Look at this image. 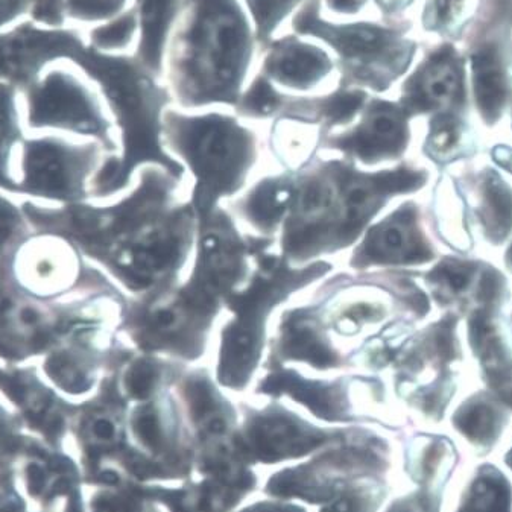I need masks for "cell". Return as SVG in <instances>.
Here are the masks:
<instances>
[{
  "label": "cell",
  "instance_id": "1",
  "mask_svg": "<svg viewBox=\"0 0 512 512\" xmlns=\"http://www.w3.org/2000/svg\"><path fill=\"white\" fill-rule=\"evenodd\" d=\"M257 46L239 0H178L165 55L175 93L189 105L236 102Z\"/></svg>",
  "mask_w": 512,
  "mask_h": 512
},
{
  "label": "cell",
  "instance_id": "2",
  "mask_svg": "<svg viewBox=\"0 0 512 512\" xmlns=\"http://www.w3.org/2000/svg\"><path fill=\"white\" fill-rule=\"evenodd\" d=\"M321 0H304L292 16L294 34L323 43L350 86L385 92L408 75L417 60L414 38L391 23L333 22L321 17Z\"/></svg>",
  "mask_w": 512,
  "mask_h": 512
},
{
  "label": "cell",
  "instance_id": "3",
  "mask_svg": "<svg viewBox=\"0 0 512 512\" xmlns=\"http://www.w3.org/2000/svg\"><path fill=\"white\" fill-rule=\"evenodd\" d=\"M169 134L200 177L198 206L206 210L218 195L238 186L250 163V134L224 116L184 117L168 114Z\"/></svg>",
  "mask_w": 512,
  "mask_h": 512
},
{
  "label": "cell",
  "instance_id": "4",
  "mask_svg": "<svg viewBox=\"0 0 512 512\" xmlns=\"http://www.w3.org/2000/svg\"><path fill=\"white\" fill-rule=\"evenodd\" d=\"M95 57V70L125 127L128 159L137 162L142 157H154L177 168L163 157L157 145L159 114L166 96L152 81L151 73L137 60L113 55Z\"/></svg>",
  "mask_w": 512,
  "mask_h": 512
},
{
  "label": "cell",
  "instance_id": "5",
  "mask_svg": "<svg viewBox=\"0 0 512 512\" xmlns=\"http://www.w3.org/2000/svg\"><path fill=\"white\" fill-rule=\"evenodd\" d=\"M323 266H315L312 271L295 274L291 279L280 283H268L259 280L250 292L234 300V309L238 310V320L224 335L222 344L219 376L230 386H241L247 382L259 358L262 341V320L266 310L277 301L282 292L300 285L304 280L321 275Z\"/></svg>",
  "mask_w": 512,
  "mask_h": 512
},
{
  "label": "cell",
  "instance_id": "6",
  "mask_svg": "<svg viewBox=\"0 0 512 512\" xmlns=\"http://www.w3.org/2000/svg\"><path fill=\"white\" fill-rule=\"evenodd\" d=\"M468 92L467 57L455 43L443 42L408 73L400 105L409 114L464 111Z\"/></svg>",
  "mask_w": 512,
  "mask_h": 512
},
{
  "label": "cell",
  "instance_id": "7",
  "mask_svg": "<svg viewBox=\"0 0 512 512\" xmlns=\"http://www.w3.org/2000/svg\"><path fill=\"white\" fill-rule=\"evenodd\" d=\"M468 89L487 125H496L512 102V29L499 26L467 57Z\"/></svg>",
  "mask_w": 512,
  "mask_h": 512
},
{
  "label": "cell",
  "instance_id": "8",
  "mask_svg": "<svg viewBox=\"0 0 512 512\" xmlns=\"http://www.w3.org/2000/svg\"><path fill=\"white\" fill-rule=\"evenodd\" d=\"M332 52L318 42H306L301 35L275 38L266 45L263 75L286 89L307 92L329 80L335 72Z\"/></svg>",
  "mask_w": 512,
  "mask_h": 512
},
{
  "label": "cell",
  "instance_id": "9",
  "mask_svg": "<svg viewBox=\"0 0 512 512\" xmlns=\"http://www.w3.org/2000/svg\"><path fill=\"white\" fill-rule=\"evenodd\" d=\"M34 125H64L86 133H98L102 119L86 87L75 76L52 70L31 95Z\"/></svg>",
  "mask_w": 512,
  "mask_h": 512
},
{
  "label": "cell",
  "instance_id": "10",
  "mask_svg": "<svg viewBox=\"0 0 512 512\" xmlns=\"http://www.w3.org/2000/svg\"><path fill=\"white\" fill-rule=\"evenodd\" d=\"M409 116L411 114L400 104L371 102L361 127L342 137L339 146L359 155L365 162L396 157L408 145Z\"/></svg>",
  "mask_w": 512,
  "mask_h": 512
},
{
  "label": "cell",
  "instance_id": "11",
  "mask_svg": "<svg viewBox=\"0 0 512 512\" xmlns=\"http://www.w3.org/2000/svg\"><path fill=\"white\" fill-rule=\"evenodd\" d=\"M432 257V248L418 228L417 212L408 206L394 213L370 234L359 259L364 263L420 265Z\"/></svg>",
  "mask_w": 512,
  "mask_h": 512
},
{
  "label": "cell",
  "instance_id": "12",
  "mask_svg": "<svg viewBox=\"0 0 512 512\" xmlns=\"http://www.w3.org/2000/svg\"><path fill=\"white\" fill-rule=\"evenodd\" d=\"M470 341L488 379L512 403V351L493 318V309H479L471 317Z\"/></svg>",
  "mask_w": 512,
  "mask_h": 512
},
{
  "label": "cell",
  "instance_id": "13",
  "mask_svg": "<svg viewBox=\"0 0 512 512\" xmlns=\"http://www.w3.org/2000/svg\"><path fill=\"white\" fill-rule=\"evenodd\" d=\"M134 7L139 16L136 60L151 75H159L177 16L178 0H136Z\"/></svg>",
  "mask_w": 512,
  "mask_h": 512
},
{
  "label": "cell",
  "instance_id": "14",
  "mask_svg": "<svg viewBox=\"0 0 512 512\" xmlns=\"http://www.w3.org/2000/svg\"><path fill=\"white\" fill-rule=\"evenodd\" d=\"M478 216L487 238L500 244L512 228V190L494 172H485L478 186Z\"/></svg>",
  "mask_w": 512,
  "mask_h": 512
},
{
  "label": "cell",
  "instance_id": "15",
  "mask_svg": "<svg viewBox=\"0 0 512 512\" xmlns=\"http://www.w3.org/2000/svg\"><path fill=\"white\" fill-rule=\"evenodd\" d=\"M481 7V0H423L421 28L444 42L455 43L470 28Z\"/></svg>",
  "mask_w": 512,
  "mask_h": 512
},
{
  "label": "cell",
  "instance_id": "16",
  "mask_svg": "<svg viewBox=\"0 0 512 512\" xmlns=\"http://www.w3.org/2000/svg\"><path fill=\"white\" fill-rule=\"evenodd\" d=\"M473 143L470 125L464 111H443L433 114L427 137V154L437 162H453L464 154H470Z\"/></svg>",
  "mask_w": 512,
  "mask_h": 512
},
{
  "label": "cell",
  "instance_id": "17",
  "mask_svg": "<svg viewBox=\"0 0 512 512\" xmlns=\"http://www.w3.org/2000/svg\"><path fill=\"white\" fill-rule=\"evenodd\" d=\"M263 391L269 394L289 392L294 399L300 400L321 417L335 418L341 412L335 389L320 383L306 382L294 374L282 373L269 377L263 385Z\"/></svg>",
  "mask_w": 512,
  "mask_h": 512
},
{
  "label": "cell",
  "instance_id": "18",
  "mask_svg": "<svg viewBox=\"0 0 512 512\" xmlns=\"http://www.w3.org/2000/svg\"><path fill=\"white\" fill-rule=\"evenodd\" d=\"M254 437L260 449L277 456L285 453L298 455L320 444V438L312 433H304L294 421L282 417L263 420L256 427Z\"/></svg>",
  "mask_w": 512,
  "mask_h": 512
},
{
  "label": "cell",
  "instance_id": "19",
  "mask_svg": "<svg viewBox=\"0 0 512 512\" xmlns=\"http://www.w3.org/2000/svg\"><path fill=\"white\" fill-rule=\"evenodd\" d=\"M63 152L48 143H35L28 149L26 174L28 183L46 193H66L69 175Z\"/></svg>",
  "mask_w": 512,
  "mask_h": 512
},
{
  "label": "cell",
  "instance_id": "20",
  "mask_svg": "<svg viewBox=\"0 0 512 512\" xmlns=\"http://www.w3.org/2000/svg\"><path fill=\"white\" fill-rule=\"evenodd\" d=\"M283 353L291 359L309 362L315 367L326 368L336 364L335 354L318 338L317 333L292 320L285 327L282 341Z\"/></svg>",
  "mask_w": 512,
  "mask_h": 512
},
{
  "label": "cell",
  "instance_id": "21",
  "mask_svg": "<svg viewBox=\"0 0 512 512\" xmlns=\"http://www.w3.org/2000/svg\"><path fill=\"white\" fill-rule=\"evenodd\" d=\"M303 2L304 0H245V8L253 20L259 45H268L274 32Z\"/></svg>",
  "mask_w": 512,
  "mask_h": 512
},
{
  "label": "cell",
  "instance_id": "22",
  "mask_svg": "<svg viewBox=\"0 0 512 512\" xmlns=\"http://www.w3.org/2000/svg\"><path fill=\"white\" fill-rule=\"evenodd\" d=\"M291 190L280 183H265L256 189L247 203V212L260 227L271 228L285 213Z\"/></svg>",
  "mask_w": 512,
  "mask_h": 512
},
{
  "label": "cell",
  "instance_id": "23",
  "mask_svg": "<svg viewBox=\"0 0 512 512\" xmlns=\"http://www.w3.org/2000/svg\"><path fill=\"white\" fill-rule=\"evenodd\" d=\"M137 32H139V16H137L136 7H133L92 31L90 40L99 52H119L124 51L134 42Z\"/></svg>",
  "mask_w": 512,
  "mask_h": 512
},
{
  "label": "cell",
  "instance_id": "24",
  "mask_svg": "<svg viewBox=\"0 0 512 512\" xmlns=\"http://www.w3.org/2000/svg\"><path fill=\"white\" fill-rule=\"evenodd\" d=\"M470 503L462 512H509L511 493L502 478L487 476L476 482Z\"/></svg>",
  "mask_w": 512,
  "mask_h": 512
},
{
  "label": "cell",
  "instance_id": "25",
  "mask_svg": "<svg viewBox=\"0 0 512 512\" xmlns=\"http://www.w3.org/2000/svg\"><path fill=\"white\" fill-rule=\"evenodd\" d=\"M475 266L471 263L449 260L443 262L430 274V282L440 292L441 297L450 300L465 291L475 275Z\"/></svg>",
  "mask_w": 512,
  "mask_h": 512
},
{
  "label": "cell",
  "instance_id": "26",
  "mask_svg": "<svg viewBox=\"0 0 512 512\" xmlns=\"http://www.w3.org/2000/svg\"><path fill=\"white\" fill-rule=\"evenodd\" d=\"M130 0H64V13L76 22H110L121 16Z\"/></svg>",
  "mask_w": 512,
  "mask_h": 512
},
{
  "label": "cell",
  "instance_id": "27",
  "mask_svg": "<svg viewBox=\"0 0 512 512\" xmlns=\"http://www.w3.org/2000/svg\"><path fill=\"white\" fill-rule=\"evenodd\" d=\"M370 2L376 5L377 11L389 23L411 10L417 0H321V4L333 14L344 17L358 16Z\"/></svg>",
  "mask_w": 512,
  "mask_h": 512
},
{
  "label": "cell",
  "instance_id": "28",
  "mask_svg": "<svg viewBox=\"0 0 512 512\" xmlns=\"http://www.w3.org/2000/svg\"><path fill=\"white\" fill-rule=\"evenodd\" d=\"M456 426L470 440L476 443H487L493 438L496 430V414L490 406L476 403L459 412L456 417Z\"/></svg>",
  "mask_w": 512,
  "mask_h": 512
},
{
  "label": "cell",
  "instance_id": "29",
  "mask_svg": "<svg viewBox=\"0 0 512 512\" xmlns=\"http://www.w3.org/2000/svg\"><path fill=\"white\" fill-rule=\"evenodd\" d=\"M365 101L367 95L362 90H341L320 102V113L333 124H344L364 107Z\"/></svg>",
  "mask_w": 512,
  "mask_h": 512
},
{
  "label": "cell",
  "instance_id": "30",
  "mask_svg": "<svg viewBox=\"0 0 512 512\" xmlns=\"http://www.w3.org/2000/svg\"><path fill=\"white\" fill-rule=\"evenodd\" d=\"M282 104V96L272 87L271 81L265 75L257 76L250 90L245 93L242 107L247 113L256 116H268L274 113Z\"/></svg>",
  "mask_w": 512,
  "mask_h": 512
},
{
  "label": "cell",
  "instance_id": "31",
  "mask_svg": "<svg viewBox=\"0 0 512 512\" xmlns=\"http://www.w3.org/2000/svg\"><path fill=\"white\" fill-rule=\"evenodd\" d=\"M333 203L332 187L321 181H310L301 190L300 209L307 216H321L329 212Z\"/></svg>",
  "mask_w": 512,
  "mask_h": 512
},
{
  "label": "cell",
  "instance_id": "32",
  "mask_svg": "<svg viewBox=\"0 0 512 512\" xmlns=\"http://www.w3.org/2000/svg\"><path fill=\"white\" fill-rule=\"evenodd\" d=\"M157 380H159L157 368L151 362L139 361L128 371L125 386L134 399L142 400L151 396V392L157 385Z\"/></svg>",
  "mask_w": 512,
  "mask_h": 512
},
{
  "label": "cell",
  "instance_id": "33",
  "mask_svg": "<svg viewBox=\"0 0 512 512\" xmlns=\"http://www.w3.org/2000/svg\"><path fill=\"white\" fill-rule=\"evenodd\" d=\"M134 430L146 447L157 450L160 447L159 418L152 411L140 412L134 421Z\"/></svg>",
  "mask_w": 512,
  "mask_h": 512
},
{
  "label": "cell",
  "instance_id": "34",
  "mask_svg": "<svg viewBox=\"0 0 512 512\" xmlns=\"http://www.w3.org/2000/svg\"><path fill=\"white\" fill-rule=\"evenodd\" d=\"M64 0H34V17L37 22L57 25L63 20Z\"/></svg>",
  "mask_w": 512,
  "mask_h": 512
},
{
  "label": "cell",
  "instance_id": "35",
  "mask_svg": "<svg viewBox=\"0 0 512 512\" xmlns=\"http://www.w3.org/2000/svg\"><path fill=\"white\" fill-rule=\"evenodd\" d=\"M377 313L379 312H377L376 307L370 306V304H356V306L350 307V309L344 313L342 326H359V324L365 323V321L376 317Z\"/></svg>",
  "mask_w": 512,
  "mask_h": 512
},
{
  "label": "cell",
  "instance_id": "36",
  "mask_svg": "<svg viewBox=\"0 0 512 512\" xmlns=\"http://www.w3.org/2000/svg\"><path fill=\"white\" fill-rule=\"evenodd\" d=\"M28 4L29 0H0V28L22 16Z\"/></svg>",
  "mask_w": 512,
  "mask_h": 512
},
{
  "label": "cell",
  "instance_id": "37",
  "mask_svg": "<svg viewBox=\"0 0 512 512\" xmlns=\"http://www.w3.org/2000/svg\"><path fill=\"white\" fill-rule=\"evenodd\" d=\"M92 433L99 441H111L116 437V426L108 418H96L92 424Z\"/></svg>",
  "mask_w": 512,
  "mask_h": 512
},
{
  "label": "cell",
  "instance_id": "38",
  "mask_svg": "<svg viewBox=\"0 0 512 512\" xmlns=\"http://www.w3.org/2000/svg\"><path fill=\"white\" fill-rule=\"evenodd\" d=\"M356 509H358L356 502L350 497H345V499L339 500L332 508L326 509L324 512H356Z\"/></svg>",
  "mask_w": 512,
  "mask_h": 512
},
{
  "label": "cell",
  "instance_id": "39",
  "mask_svg": "<svg viewBox=\"0 0 512 512\" xmlns=\"http://www.w3.org/2000/svg\"><path fill=\"white\" fill-rule=\"evenodd\" d=\"M496 159L499 163L506 162V160H508V166H506L505 169L512 171V149H509L508 146H506V148H497Z\"/></svg>",
  "mask_w": 512,
  "mask_h": 512
},
{
  "label": "cell",
  "instance_id": "40",
  "mask_svg": "<svg viewBox=\"0 0 512 512\" xmlns=\"http://www.w3.org/2000/svg\"><path fill=\"white\" fill-rule=\"evenodd\" d=\"M37 313H35V310H32L31 307H28V309L22 310V321L25 324H34L35 321H37Z\"/></svg>",
  "mask_w": 512,
  "mask_h": 512
},
{
  "label": "cell",
  "instance_id": "41",
  "mask_svg": "<svg viewBox=\"0 0 512 512\" xmlns=\"http://www.w3.org/2000/svg\"><path fill=\"white\" fill-rule=\"evenodd\" d=\"M506 265H508L509 269L512 271V247L509 248L508 253H506Z\"/></svg>",
  "mask_w": 512,
  "mask_h": 512
},
{
  "label": "cell",
  "instance_id": "42",
  "mask_svg": "<svg viewBox=\"0 0 512 512\" xmlns=\"http://www.w3.org/2000/svg\"><path fill=\"white\" fill-rule=\"evenodd\" d=\"M269 512H275V509H274V511H269ZM277 512H300V511H297V509H286V511H282V509H277Z\"/></svg>",
  "mask_w": 512,
  "mask_h": 512
},
{
  "label": "cell",
  "instance_id": "43",
  "mask_svg": "<svg viewBox=\"0 0 512 512\" xmlns=\"http://www.w3.org/2000/svg\"><path fill=\"white\" fill-rule=\"evenodd\" d=\"M0 145H2V136H0Z\"/></svg>",
  "mask_w": 512,
  "mask_h": 512
}]
</instances>
